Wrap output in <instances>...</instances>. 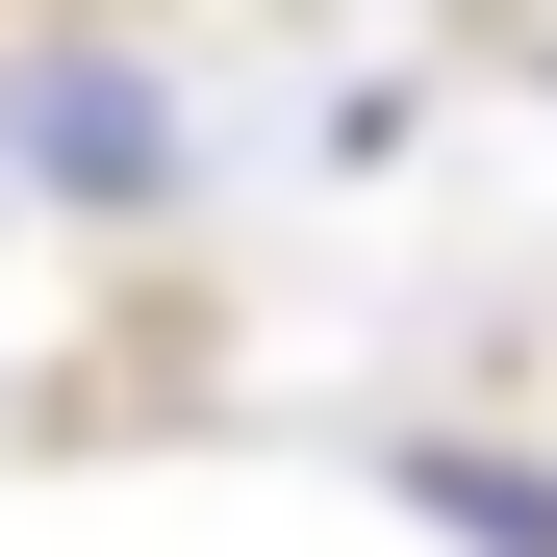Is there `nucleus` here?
Masks as SVG:
<instances>
[{"label": "nucleus", "mask_w": 557, "mask_h": 557, "mask_svg": "<svg viewBox=\"0 0 557 557\" xmlns=\"http://www.w3.org/2000/svg\"><path fill=\"white\" fill-rule=\"evenodd\" d=\"M0 152H26V177H76V203H152V177H177V102H152L127 51H51L26 102H0Z\"/></svg>", "instance_id": "obj_1"}, {"label": "nucleus", "mask_w": 557, "mask_h": 557, "mask_svg": "<svg viewBox=\"0 0 557 557\" xmlns=\"http://www.w3.org/2000/svg\"><path fill=\"white\" fill-rule=\"evenodd\" d=\"M406 507L482 532V557H557V482H532V456H482V431H406Z\"/></svg>", "instance_id": "obj_2"}]
</instances>
